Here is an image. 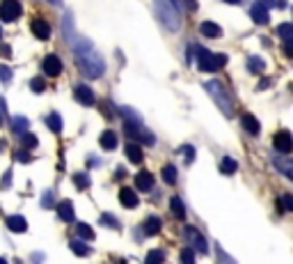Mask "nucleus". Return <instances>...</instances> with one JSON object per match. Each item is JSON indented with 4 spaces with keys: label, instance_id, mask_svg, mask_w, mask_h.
<instances>
[{
    "label": "nucleus",
    "instance_id": "32",
    "mask_svg": "<svg viewBox=\"0 0 293 264\" xmlns=\"http://www.w3.org/2000/svg\"><path fill=\"white\" fill-rule=\"evenodd\" d=\"M28 124H30V122H28V117H23V115H16V117L12 120V129L18 131V134H21V131H26Z\"/></svg>",
    "mask_w": 293,
    "mask_h": 264
},
{
    "label": "nucleus",
    "instance_id": "3",
    "mask_svg": "<svg viewBox=\"0 0 293 264\" xmlns=\"http://www.w3.org/2000/svg\"><path fill=\"white\" fill-rule=\"evenodd\" d=\"M206 90L211 92V97L216 99V104L220 106V110H222L227 117H232L234 115V101H232V97H229L227 87H224L220 81H208Z\"/></svg>",
    "mask_w": 293,
    "mask_h": 264
},
{
    "label": "nucleus",
    "instance_id": "38",
    "mask_svg": "<svg viewBox=\"0 0 293 264\" xmlns=\"http://www.w3.org/2000/svg\"><path fill=\"white\" fill-rule=\"evenodd\" d=\"M30 90L32 92H44V90H46V83H44V78H32V81H30Z\"/></svg>",
    "mask_w": 293,
    "mask_h": 264
},
{
    "label": "nucleus",
    "instance_id": "26",
    "mask_svg": "<svg viewBox=\"0 0 293 264\" xmlns=\"http://www.w3.org/2000/svg\"><path fill=\"white\" fill-rule=\"evenodd\" d=\"M18 136H21V145H23L26 149H32V147H37V145H39L37 136H35V134H30L28 129H26V131H21Z\"/></svg>",
    "mask_w": 293,
    "mask_h": 264
},
{
    "label": "nucleus",
    "instance_id": "21",
    "mask_svg": "<svg viewBox=\"0 0 293 264\" xmlns=\"http://www.w3.org/2000/svg\"><path fill=\"white\" fill-rule=\"evenodd\" d=\"M69 248H71V253H76V255H80V257H87L92 253V248L87 246L82 239H71V243H69Z\"/></svg>",
    "mask_w": 293,
    "mask_h": 264
},
{
    "label": "nucleus",
    "instance_id": "14",
    "mask_svg": "<svg viewBox=\"0 0 293 264\" xmlns=\"http://www.w3.org/2000/svg\"><path fill=\"white\" fill-rule=\"evenodd\" d=\"M57 216H60L65 223H71L73 218H76V209H73L71 200H62V202L57 204Z\"/></svg>",
    "mask_w": 293,
    "mask_h": 264
},
{
    "label": "nucleus",
    "instance_id": "8",
    "mask_svg": "<svg viewBox=\"0 0 293 264\" xmlns=\"http://www.w3.org/2000/svg\"><path fill=\"white\" fill-rule=\"evenodd\" d=\"M273 145H275L277 152H282V154H289L293 149V140H291V134L289 131H280V134L273 136Z\"/></svg>",
    "mask_w": 293,
    "mask_h": 264
},
{
    "label": "nucleus",
    "instance_id": "36",
    "mask_svg": "<svg viewBox=\"0 0 293 264\" xmlns=\"http://www.w3.org/2000/svg\"><path fill=\"white\" fill-rule=\"evenodd\" d=\"M280 204H282V212H293V195H282L280 198Z\"/></svg>",
    "mask_w": 293,
    "mask_h": 264
},
{
    "label": "nucleus",
    "instance_id": "15",
    "mask_svg": "<svg viewBox=\"0 0 293 264\" xmlns=\"http://www.w3.org/2000/svg\"><path fill=\"white\" fill-rule=\"evenodd\" d=\"M241 124H243V129H245L250 136H259V131H261L259 120H257L255 115H250V113H245V115L241 117Z\"/></svg>",
    "mask_w": 293,
    "mask_h": 264
},
{
    "label": "nucleus",
    "instance_id": "1",
    "mask_svg": "<svg viewBox=\"0 0 293 264\" xmlns=\"http://www.w3.org/2000/svg\"><path fill=\"white\" fill-rule=\"evenodd\" d=\"M71 42L73 51H76V58H78V65H80L82 74L90 76V78H99L101 74L106 71V62L99 53L94 51L90 39L85 37H67Z\"/></svg>",
    "mask_w": 293,
    "mask_h": 264
},
{
    "label": "nucleus",
    "instance_id": "48",
    "mask_svg": "<svg viewBox=\"0 0 293 264\" xmlns=\"http://www.w3.org/2000/svg\"><path fill=\"white\" fill-rule=\"evenodd\" d=\"M0 149H5V143H3V140H0Z\"/></svg>",
    "mask_w": 293,
    "mask_h": 264
},
{
    "label": "nucleus",
    "instance_id": "35",
    "mask_svg": "<svg viewBox=\"0 0 293 264\" xmlns=\"http://www.w3.org/2000/svg\"><path fill=\"white\" fill-rule=\"evenodd\" d=\"M14 159H16V161H21V163H30V161H32V156L28 154V149H26V147H21V149H16V152H14Z\"/></svg>",
    "mask_w": 293,
    "mask_h": 264
},
{
    "label": "nucleus",
    "instance_id": "19",
    "mask_svg": "<svg viewBox=\"0 0 293 264\" xmlns=\"http://www.w3.org/2000/svg\"><path fill=\"white\" fill-rule=\"evenodd\" d=\"M126 156H129V161L131 163H142V147L140 145H135V143H129L126 145Z\"/></svg>",
    "mask_w": 293,
    "mask_h": 264
},
{
    "label": "nucleus",
    "instance_id": "12",
    "mask_svg": "<svg viewBox=\"0 0 293 264\" xmlns=\"http://www.w3.org/2000/svg\"><path fill=\"white\" fill-rule=\"evenodd\" d=\"M30 26H32V35L37 39H44V42H46V39L51 37V26H48V21H44V18H35Z\"/></svg>",
    "mask_w": 293,
    "mask_h": 264
},
{
    "label": "nucleus",
    "instance_id": "31",
    "mask_svg": "<svg viewBox=\"0 0 293 264\" xmlns=\"http://www.w3.org/2000/svg\"><path fill=\"white\" fill-rule=\"evenodd\" d=\"M163 182L165 184H177V168H174V165H165L163 168Z\"/></svg>",
    "mask_w": 293,
    "mask_h": 264
},
{
    "label": "nucleus",
    "instance_id": "17",
    "mask_svg": "<svg viewBox=\"0 0 293 264\" xmlns=\"http://www.w3.org/2000/svg\"><path fill=\"white\" fill-rule=\"evenodd\" d=\"M199 32H202L204 37H208V39L222 37V28H220L218 23H213V21H204L202 26H199Z\"/></svg>",
    "mask_w": 293,
    "mask_h": 264
},
{
    "label": "nucleus",
    "instance_id": "9",
    "mask_svg": "<svg viewBox=\"0 0 293 264\" xmlns=\"http://www.w3.org/2000/svg\"><path fill=\"white\" fill-rule=\"evenodd\" d=\"M73 97L78 99L80 106H94L96 104V95L92 92V87H87V85H78L76 90H73Z\"/></svg>",
    "mask_w": 293,
    "mask_h": 264
},
{
    "label": "nucleus",
    "instance_id": "47",
    "mask_svg": "<svg viewBox=\"0 0 293 264\" xmlns=\"http://www.w3.org/2000/svg\"><path fill=\"white\" fill-rule=\"evenodd\" d=\"M0 126H3V110H0Z\"/></svg>",
    "mask_w": 293,
    "mask_h": 264
},
{
    "label": "nucleus",
    "instance_id": "5",
    "mask_svg": "<svg viewBox=\"0 0 293 264\" xmlns=\"http://www.w3.org/2000/svg\"><path fill=\"white\" fill-rule=\"evenodd\" d=\"M124 134L129 136L131 140H140V143H144V145L156 143L154 134L144 126V122H124Z\"/></svg>",
    "mask_w": 293,
    "mask_h": 264
},
{
    "label": "nucleus",
    "instance_id": "13",
    "mask_svg": "<svg viewBox=\"0 0 293 264\" xmlns=\"http://www.w3.org/2000/svg\"><path fill=\"white\" fill-rule=\"evenodd\" d=\"M119 202L124 204V207H129V209H133V207H138L140 204V200H138V193H135L133 188H129V186H124L119 191Z\"/></svg>",
    "mask_w": 293,
    "mask_h": 264
},
{
    "label": "nucleus",
    "instance_id": "28",
    "mask_svg": "<svg viewBox=\"0 0 293 264\" xmlns=\"http://www.w3.org/2000/svg\"><path fill=\"white\" fill-rule=\"evenodd\" d=\"M46 124H48V129L53 131V134H62V117L57 115V113H51L46 117Z\"/></svg>",
    "mask_w": 293,
    "mask_h": 264
},
{
    "label": "nucleus",
    "instance_id": "43",
    "mask_svg": "<svg viewBox=\"0 0 293 264\" xmlns=\"http://www.w3.org/2000/svg\"><path fill=\"white\" fill-rule=\"evenodd\" d=\"M9 184H12V170H7V173H5L3 182H0V186H3V188H9Z\"/></svg>",
    "mask_w": 293,
    "mask_h": 264
},
{
    "label": "nucleus",
    "instance_id": "10",
    "mask_svg": "<svg viewBox=\"0 0 293 264\" xmlns=\"http://www.w3.org/2000/svg\"><path fill=\"white\" fill-rule=\"evenodd\" d=\"M250 16H252V21H255V23H259V26H266V23L270 21V14H268V7H266L263 3H255V5H252Z\"/></svg>",
    "mask_w": 293,
    "mask_h": 264
},
{
    "label": "nucleus",
    "instance_id": "18",
    "mask_svg": "<svg viewBox=\"0 0 293 264\" xmlns=\"http://www.w3.org/2000/svg\"><path fill=\"white\" fill-rule=\"evenodd\" d=\"M7 228L12 230V232H18V234H23L28 230V223H26V218L23 216H18V214H14V216H7Z\"/></svg>",
    "mask_w": 293,
    "mask_h": 264
},
{
    "label": "nucleus",
    "instance_id": "37",
    "mask_svg": "<svg viewBox=\"0 0 293 264\" xmlns=\"http://www.w3.org/2000/svg\"><path fill=\"white\" fill-rule=\"evenodd\" d=\"M12 76H14V71L9 69L7 65H0V81H3V83H12Z\"/></svg>",
    "mask_w": 293,
    "mask_h": 264
},
{
    "label": "nucleus",
    "instance_id": "23",
    "mask_svg": "<svg viewBox=\"0 0 293 264\" xmlns=\"http://www.w3.org/2000/svg\"><path fill=\"white\" fill-rule=\"evenodd\" d=\"M273 163H275L277 168H280L282 173H284L289 179L293 177V163L289 161V154H284V159H280V156H275V159H273Z\"/></svg>",
    "mask_w": 293,
    "mask_h": 264
},
{
    "label": "nucleus",
    "instance_id": "39",
    "mask_svg": "<svg viewBox=\"0 0 293 264\" xmlns=\"http://www.w3.org/2000/svg\"><path fill=\"white\" fill-rule=\"evenodd\" d=\"M179 154H183L188 161H193L195 159V147H193V145H183V147L179 149Z\"/></svg>",
    "mask_w": 293,
    "mask_h": 264
},
{
    "label": "nucleus",
    "instance_id": "25",
    "mask_svg": "<svg viewBox=\"0 0 293 264\" xmlns=\"http://www.w3.org/2000/svg\"><path fill=\"white\" fill-rule=\"evenodd\" d=\"M144 234L146 237H154V234H158L160 232V218L158 216H151V218H146L144 221Z\"/></svg>",
    "mask_w": 293,
    "mask_h": 264
},
{
    "label": "nucleus",
    "instance_id": "7",
    "mask_svg": "<svg viewBox=\"0 0 293 264\" xmlns=\"http://www.w3.org/2000/svg\"><path fill=\"white\" fill-rule=\"evenodd\" d=\"M185 237H188V241H190V248H195V251H199V253H202V255H206V253H208L206 239H204L202 234H199L195 228H185Z\"/></svg>",
    "mask_w": 293,
    "mask_h": 264
},
{
    "label": "nucleus",
    "instance_id": "27",
    "mask_svg": "<svg viewBox=\"0 0 293 264\" xmlns=\"http://www.w3.org/2000/svg\"><path fill=\"white\" fill-rule=\"evenodd\" d=\"M247 69H250L252 74H263V71H266V62H263L261 58L252 55L250 60H247Z\"/></svg>",
    "mask_w": 293,
    "mask_h": 264
},
{
    "label": "nucleus",
    "instance_id": "49",
    "mask_svg": "<svg viewBox=\"0 0 293 264\" xmlns=\"http://www.w3.org/2000/svg\"><path fill=\"white\" fill-rule=\"evenodd\" d=\"M0 37H3V30H0Z\"/></svg>",
    "mask_w": 293,
    "mask_h": 264
},
{
    "label": "nucleus",
    "instance_id": "46",
    "mask_svg": "<svg viewBox=\"0 0 293 264\" xmlns=\"http://www.w3.org/2000/svg\"><path fill=\"white\" fill-rule=\"evenodd\" d=\"M224 3H229V5H238L241 0H224Z\"/></svg>",
    "mask_w": 293,
    "mask_h": 264
},
{
    "label": "nucleus",
    "instance_id": "16",
    "mask_svg": "<svg viewBox=\"0 0 293 264\" xmlns=\"http://www.w3.org/2000/svg\"><path fill=\"white\" fill-rule=\"evenodd\" d=\"M135 188L138 191H151L154 188V175L142 170V173L135 175Z\"/></svg>",
    "mask_w": 293,
    "mask_h": 264
},
{
    "label": "nucleus",
    "instance_id": "24",
    "mask_svg": "<svg viewBox=\"0 0 293 264\" xmlns=\"http://www.w3.org/2000/svg\"><path fill=\"white\" fill-rule=\"evenodd\" d=\"M220 173H222V175H234V173H238V161H234L232 156H224V159L220 161Z\"/></svg>",
    "mask_w": 293,
    "mask_h": 264
},
{
    "label": "nucleus",
    "instance_id": "44",
    "mask_svg": "<svg viewBox=\"0 0 293 264\" xmlns=\"http://www.w3.org/2000/svg\"><path fill=\"white\" fill-rule=\"evenodd\" d=\"M284 53L286 55H293V39H284Z\"/></svg>",
    "mask_w": 293,
    "mask_h": 264
},
{
    "label": "nucleus",
    "instance_id": "45",
    "mask_svg": "<svg viewBox=\"0 0 293 264\" xmlns=\"http://www.w3.org/2000/svg\"><path fill=\"white\" fill-rule=\"evenodd\" d=\"M48 3H53V5H57V7H62V0H48Z\"/></svg>",
    "mask_w": 293,
    "mask_h": 264
},
{
    "label": "nucleus",
    "instance_id": "6",
    "mask_svg": "<svg viewBox=\"0 0 293 264\" xmlns=\"http://www.w3.org/2000/svg\"><path fill=\"white\" fill-rule=\"evenodd\" d=\"M23 7L18 0H3L0 3V21H16L18 16H21Z\"/></svg>",
    "mask_w": 293,
    "mask_h": 264
},
{
    "label": "nucleus",
    "instance_id": "4",
    "mask_svg": "<svg viewBox=\"0 0 293 264\" xmlns=\"http://www.w3.org/2000/svg\"><path fill=\"white\" fill-rule=\"evenodd\" d=\"M229 58L224 55V53H218V55H213V53H208L206 48H197V67L202 71H218L220 67L227 65Z\"/></svg>",
    "mask_w": 293,
    "mask_h": 264
},
{
    "label": "nucleus",
    "instance_id": "29",
    "mask_svg": "<svg viewBox=\"0 0 293 264\" xmlns=\"http://www.w3.org/2000/svg\"><path fill=\"white\" fill-rule=\"evenodd\" d=\"M73 184H76L80 191H85V188L92 186V179L87 177V173H73Z\"/></svg>",
    "mask_w": 293,
    "mask_h": 264
},
{
    "label": "nucleus",
    "instance_id": "42",
    "mask_svg": "<svg viewBox=\"0 0 293 264\" xmlns=\"http://www.w3.org/2000/svg\"><path fill=\"white\" fill-rule=\"evenodd\" d=\"M41 204H44V209H51L53 207V191H46V193H44Z\"/></svg>",
    "mask_w": 293,
    "mask_h": 264
},
{
    "label": "nucleus",
    "instance_id": "20",
    "mask_svg": "<svg viewBox=\"0 0 293 264\" xmlns=\"http://www.w3.org/2000/svg\"><path fill=\"white\" fill-rule=\"evenodd\" d=\"M99 143H101V147H103L106 152L115 149L117 147V134H115V131H103L101 138H99Z\"/></svg>",
    "mask_w": 293,
    "mask_h": 264
},
{
    "label": "nucleus",
    "instance_id": "11",
    "mask_svg": "<svg viewBox=\"0 0 293 264\" xmlns=\"http://www.w3.org/2000/svg\"><path fill=\"white\" fill-rule=\"evenodd\" d=\"M44 71H46V76H60L62 74V60L57 55H46V60H44Z\"/></svg>",
    "mask_w": 293,
    "mask_h": 264
},
{
    "label": "nucleus",
    "instance_id": "2",
    "mask_svg": "<svg viewBox=\"0 0 293 264\" xmlns=\"http://www.w3.org/2000/svg\"><path fill=\"white\" fill-rule=\"evenodd\" d=\"M156 5V14L158 18L170 28V30H179L181 26V16H179V7L174 0H154Z\"/></svg>",
    "mask_w": 293,
    "mask_h": 264
},
{
    "label": "nucleus",
    "instance_id": "33",
    "mask_svg": "<svg viewBox=\"0 0 293 264\" xmlns=\"http://www.w3.org/2000/svg\"><path fill=\"white\" fill-rule=\"evenodd\" d=\"M277 35L282 39H293V26L291 23H282V26L277 28Z\"/></svg>",
    "mask_w": 293,
    "mask_h": 264
},
{
    "label": "nucleus",
    "instance_id": "34",
    "mask_svg": "<svg viewBox=\"0 0 293 264\" xmlns=\"http://www.w3.org/2000/svg\"><path fill=\"white\" fill-rule=\"evenodd\" d=\"M165 251H151L149 255H146V262L149 264H154V262H165Z\"/></svg>",
    "mask_w": 293,
    "mask_h": 264
},
{
    "label": "nucleus",
    "instance_id": "40",
    "mask_svg": "<svg viewBox=\"0 0 293 264\" xmlns=\"http://www.w3.org/2000/svg\"><path fill=\"white\" fill-rule=\"evenodd\" d=\"M101 223H106V225H112L115 230H119V223H117V218L110 216V214H103V216H101Z\"/></svg>",
    "mask_w": 293,
    "mask_h": 264
},
{
    "label": "nucleus",
    "instance_id": "41",
    "mask_svg": "<svg viewBox=\"0 0 293 264\" xmlns=\"http://www.w3.org/2000/svg\"><path fill=\"white\" fill-rule=\"evenodd\" d=\"M181 262H195V251L193 248H183L181 251Z\"/></svg>",
    "mask_w": 293,
    "mask_h": 264
},
{
    "label": "nucleus",
    "instance_id": "30",
    "mask_svg": "<svg viewBox=\"0 0 293 264\" xmlns=\"http://www.w3.org/2000/svg\"><path fill=\"white\" fill-rule=\"evenodd\" d=\"M78 234H80V239H85V241H94V230H92L87 223H78Z\"/></svg>",
    "mask_w": 293,
    "mask_h": 264
},
{
    "label": "nucleus",
    "instance_id": "22",
    "mask_svg": "<svg viewBox=\"0 0 293 264\" xmlns=\"http://www.w3.org/2000/svg\"><path fill=\"white\" fill-rule=\"evenodd\" d=\"M170 209H172L174 218H179V221H183V218H185V204H183L181 198H177V195H174V198L170 200Z\"/></svg>",
    "mask_w": 293,
    "mask_h": 264
}]
</instances>
